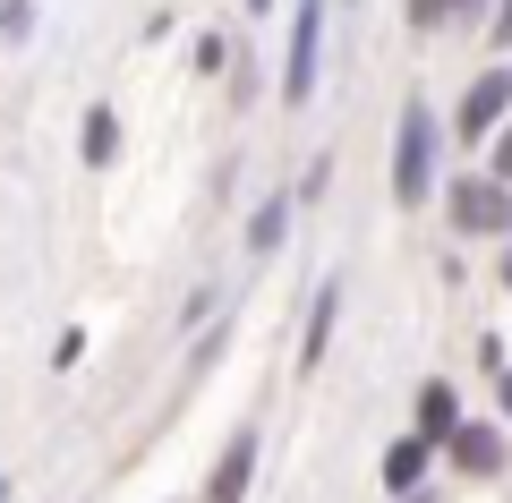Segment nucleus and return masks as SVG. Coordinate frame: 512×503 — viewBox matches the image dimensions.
<instances>
[{"mask_svg": "<svg viewBox=\"0 0 512 503\" xmlns=\"http://www.w3.org/2000/svg\"><path fill=\"white\" fill-rule=\"evenodd\" d=\"M248 478H256V427H239L231 444H222L214 478H205V503H239V495H248Z\"/></svg>", "mask_w": 512, "mask_h": 503, "instance_id": "obj_5", "label": "nucleus"}, {"mask_svg": "<svg viewBox=\"0 0 512 503\" xmlns=\"http://www.w3.org/2000/svg\"><path fill=\"white\" fill-rule=\"evenodd\" d=\"M0 503H9V478H0Z\"/></svg>", "mask_w": 512, "mask_h": 503, "instance_id": "obj_18", "label": "nucleus"}, {"mask_svg": "<svg viewBox=\"0 0 512 503\" xmlns=\"http://www.w3.org/2000/svg\"><path fill=\"white\" fill-rule=\"evenodd\" d=\"M444 205H453V231H495V239H504L512 231V180H495V171H487V180H453V197H444Z\"/></svg>", "mask_w": 512, "mask_h": 503, "instance_id": "obj_2", "label": "nucleus"}, {"mask_svg": "<svg viewBox=\"0 0 512 503\" xmlns=\"http://www.w3.org/2000/svg\"><path fill=\"white\" fill-rule=\"evenodd\" d=\"M495 180H512V111H504V128H495Z\"/></svg>", "mask_w": 512, "mask_h": 503, "instance_id": "obj_14", "label": "nucleus"}, {"mask_svg": "<svg viewBox=\"0 0 512 503\" xmlns=\"http://www.w3.org/2000/svg\"><path fill=\"white\" fill-rule=\"evenodd\" d=\"M248 9H256V18H265V9H274V0H248Z\"/></svg>", "mask_w": 512, "mask_h": 503, "instance_id": "obj_16", "label": "nucleus"}, {"mask_svg": "<svg viewBox=\"0 0 512 503\" xmlns=\"http://www.w3.org/2000/svg\"><path fill=\"white\" fill-rule=\"evenodd\" d=\"M461 9H487V0H410V26H444V18H461Z\"/></svg>", "mask_w": 512, "mask_h": 503, "instance_id": "obj_12", "label": "nucleus"}, {"mask_svg": "<svg viewBox=\"0 0 512 503\" xmlns=\"http://www.w3.org/2000/svg\"><path fill=\"white\" fill-rule=\"evenodd\" d=\"M316 43H325V0H299L291 9V60H282V103H308L316 94Z\"/></svg>", "mask_w": 512, "mask_h": 503, "instance_id": "obj_3", "label": "nucleus"}, {"mask_svg": "<svg viewBox=\"0 0 512 503\" xmlns=\"http://www.w3.org/2000/svg\"><path fill=\"white\" fill-rule=\"evenodd\" d=\"M495 43H504V52H512V0H504V9H495Z\"/></svg>", "mask_w": 512, "mask_h": 503, "instance_id": "obj_15", "label": "nucleus"}, {"mask_svg": "<svg viewBox=\"0 0 512 503\" xmlns=\"http://www.w3.org/2000/svg\"><path fill=\"white\" fill-rule=\"evenodd\" d=\"M436 145H444L436 137V111L410 94L402 120H393V197H402V205H419L427 188H436Z\"/></svg>", "mask_w": 512, "mask_h": 503, "instance_id": "obj_1", "label": "nucleus"}, {"mask_svg": "<svg viewBox=\"0 0 512 503\" xmlns=\"http://www.w3.org/2000/svg\"><path fill=\"white\" fill-rule=\"evenodd\" d=\"M444 444H453V469H470V478H495V469H504V435L478 427V418H461Z\"/></svg>", "mask_w": 512, "mask_h": 503, "instance_id": "obj_6", "label": "nucleus"}, {"mask_svg": "<svg viewBox=\"0 0 512 503\" xmlns=\"http://www.w3.org/2000/svg\"><path fill=\"white\" fill-rule=\"evenodd\" d=\"M504 111H512V69H487L470 94H461V120H453L461 145H487L495 128H504Z\"/></svg>", "mask_w": 512, "mask_h": 503, "instance_id": "obj_4", "label": "nucleus"}, {"mask_svg": "<svg viewBox=\"0 0 512 503\" xmlns=\"http://www.w3.org/2000/svg\"><path fill=\"white\" fill-rule=\"evenodd\" d=\"M197 69L222 77V69H231V43H222V35H197Z\"/></svg>", "mask_w": 512, "mask_h": 503, "instance_id": "obj_13", "label": "nucleus"}, {"mask_svg": "<svg viewBox=\"0 0 512 503\" xmlns=\"http://www.w3.org/2000/svg\"><path fill=\"white\" fill-rule=\"evenodd\" d=\"M504 290H512V256H504Z\"/></svg>", "mask_w": 512, "mask_h": 503, "instance_id": "obj_17", "label": "nucleus"}, {"mask_svg": "<svg viewBox=\"0 0 512 503\" xmlns=\"http://www.w3.org/2000/svg\"><path fill=\"white\" fill-rule=\"evenodd\" d=\"M427 469H436V444H427V435H402V444L384 452V486H393V495H419Z\"/></svg>", "mask_w": 512, "mask_h": 503, "instance_id": "obj_7", "label": "nucleus"}, {"mask_svg": "<svg viewBox=\"0 0 512 503\" xmlns=\"http://www.w3.org/2000/svg\"><path fill=\"white\" fill-rule=\"evenodd\" d=\"M111 154H120V120L94 103V111H86V162H111Z\"/></svg>", "mask_w": 512, "mask_h": 503, "instance_id": "obj_11", "label": "nucleus"}, {"mask_svg": "<svg viewBox=\"0 0 512 503\" xmlns=\"http://www.w3.org/2000/svg\"><path fill=\"white\" fill-rule=\"evenodd\" d=\"M282 231H291V197H265V205H256V222H248V248H256V256H274Z\"/></svg>", "mask_w": 512, "mask_h": 503, "instance_id": "obj_10", "label": "nucleus"}, {"mask_svg": "<svg viewBox=\"0 0 512 503\" xmlns=\"http://www.w3.org/2000/svg\"><path fill=\"white\" fill-rule=\"evenodd\" d=\"M333 316H342V282L316 290V307H308V342H299V367H325V350H333Z\"/></svg>", "mask_w": 512, "mask_h": 503, "instance_id": "obj_8", "label": "nucleus"}, {"mask_svg": "<svg viewBox=\"0 0 512 503\" xmlns=\"http://www.w3.org/2000/svg\"><path fill=\"white\" fill-rule=\"evenodd\" d=\"M453 427H461V410H453V384H444V376H427V384H419V435H427V444H444Z\"/></svg>", "mask_w": 512, "mask_h": 503, "instance_id": "obj_9", "label": "nucleus"}]
</instances>
